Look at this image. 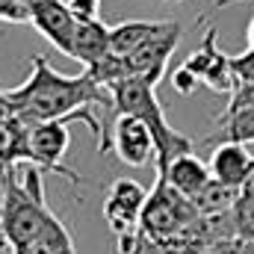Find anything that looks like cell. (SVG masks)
<instances>
[{"instance_id": "obj_1", "label": "cell", "mask_w": 254, "mask_h": 254, "mask_svg": "<svg viewBox=\"0 0 254 254\" xmlns=\"http://www.w3.org/2000/svg\"><path fill=\"white\" fill-rule=\"evenodd\" d=\"M33 71L27 77V83H21L18 89H6V98L12 104V116H18L21 122L33 125V122H51V119H65L83 110H104V113H116L113 104V92L107 86H101L89 71L83 74H60L45 57H33Z\"/></svg>"}, {"instance_id": "obj_2", "label": "cell", "mask_w": 254, "mask_h": 254, "mask_svg": "<svg viewBox=\"0 0 254 254\" xmlns=\"http://www.w3.org/2000/svg\"><path fill=\"white\" fill-rule=\"evenodd\" d=\"M57 222L45 201L39 166H30L21 181L15 169L0 172V249L9 254L24 252Z\"/></svg>"}, {"instance_id": "obj_3", "label": "cell", "mask_w": 254, "mask_h": 254, "mask_svg": "<svg viewBox=\"0 0 254 254\" xmlns=\"http://www.w3.org/2000/svg\"><path fill=\"white\" fill-rule=\"evenodd\" d=\"M110 92H113L116 113L136 116V119H142L145 125L151 127L154 145H157V175H163L175 157L192 151L190 139L166 122V113H163V104L157 101L154 83H148V80H142V77H125V80L113 83Z\"/></svg>"}, {"instance_id": "obj_4", "label": "cell", "mask_w": 254, "mask_h": 254, "mask_svg": "<svg viewBox=\"0 0 254 254\" xmlns=\"http://www.w3.org/2000/svg\"><path fill=\"white\" fill-rule=\"evenodd\" d=\"M198 219V207L192 204V198L181 195L166 178L157 175L154 190L148 192L142 213H139V228L148 237H184L187 228Z\"/></svg>"}, {"instance_id": "obj_5", "label": "cell", "mask_w": 254, "mask_h": 254, "mask_svg": "<svg viewBox=\"0 0 254 254\" xmlns=\"http://www.w3.org/2000/svg\"><path fill=\"white\" fill-rule=\"evenodd\" d=\"M184 36V27L178 21H169L163 33H157L154 39H148L145 45H139L136 51L125 54V68H127V77H142L148 83H160L163 74H166V65H169V57L175 54L178 42Z\"/></svg>"}, {"instance_id": "obj_6", "label": "cell", "mask_w": 254, "mask_h": 254, "mask_svg": "<svg viewBox=\"0 0 254 254\" xmlns=\"http://www.w3.org/2000/svg\"><path fill=\"white\" fill-rule=\"evenodd\" d=\"M216 39H219L216 36V27H210L204 33L201 48L192 51L190 57H187L184 68L190 71L201 86H207V89H213L219 95H231L237 89V80H234V71H231V57L219 51Z\"/></svg>"}, {"instance_id": "obj_7", "label": "cell", "mask_w": 254, "mask_h": 254, "mask_svg": "<svg viewBox=\"0 0 254 254\" xmlns=\"http://www.w3.org/2000/svg\"><path fill=\"white\" fill-rule=\"evenodd\" d=\"M113 148H116L119 160L133 169H142L151 160H157V145H154L151 127L127 113H119L113 122Z\"/></svg>"}, {"instance_id": "obj_8", "label": "cell", "mask_w": 254, "mask_h": 254, "mask_svg": "<svg viewBox=\"0 0 254 254\" xmlns=\"http://www.w3.org/2000/svg\"><path fill=\"white\" fill-rule=\"evenodd\" d=\"M30 24L57 48L65 57H71L74 48V30H77V18L68 9L65 0H36L30 6Z\"/></svg>"}, {"instance_id": "obj_9", "label": "cell", "mask_w": 254, "mask_h": 254, "mask_svg": "<svg viewBox=\"0 0 254 254\" xmlns=\"http://www.w3.org/2000/svg\"><path fill=\"white\" fill-rule=\"evenodd\" d=\"M148 192L142 190L136 181H116L110 192H107V201H104V219L107 225L113 228L116 237L130 234L139 228V213H142V204H145Z\"/></svg>"}, {"instance_id": "obj_10", "label": "cell", "mask_w": 254, "mask_h": 254, "mask_svg": "<svg viewBox=\"0 0 254 254\" xmlns=\"http://www.w3.org/2000/svg\"><path fill=\"white\" fill-rule=\"evenodd\" d=\"M252 154L246 151V145L240 142H219L213 157H210V175L225 184V187H243L249 169H252Z\"/></svg>"}, {"instance_id": "obj_11", "label": "cell", "mask_w": 254, "mask_h": 254, "mask_svg": "<svg viewBox=\"0 0 254 254\" xmlns=\"http://www.w3.org/2000/svg\"><path fill=\"white\" fill-rule=\"evenodd\" d=\"M110 54V27L101 18H89V21H77L74 30V48H71V60L83 63L86 68L95 65Z\"/></svg>"}, {"instance_id": "obj_12", "label": "cell", "mask_w": 254, "mask_h": 254, "mask_svg": "<svg viewBox=\"0 0 254 254\" xmlns=\"http://www.w3.org/2000/svg\"><path fill=\"white\" fill-rule=\"evenodd\" d=\"M160 178H166V181L181 192V195L195 198L198 192L210 184V178H213V175H210V166H207L204 160H198V157L190 151V154L175 157V160L169 163V169H166Z\"/></svg>"}, {"instance_id": "obj_13", "label": "cell", "mask_w": 254, "mask_h": 254, "mask_svg": "<svg viewBox=\"0 0 254 254\" xmlns=\"http://www.w3.org/2000/svg\"><path fill=\"white\" fill-rule=\"evenodd\" d=\"M119 254H195V246L198 243H190L184 237H148L142 228L130 231V234H122L119 237Z\"/></svg>"}, {"instance_id": "obj_14", "label": "cell", "mask_w": 254, "mask_h": 254, "mask_svg": "<svg viewBox=\"0 0 254 254\" xmlns=\"http://www.w3.org/2000/svg\"><path fill=\"white\" fill-rule=\"evenodd\" d=\"M166 24L169 21H122V24L110 27V54L125 57L130 51H136L148 39H154L157 33H163Z\"/></svg>"}, {"instance_id": "obj_15", "label": "cell", "mask_w": 254, "mask_h": 254, "mask_svg": "<svg viewBox=\"0 0 254 254\" xmlns=\"http://www.w3.org/2000/svg\"><path fill=\"white\" fill-rule=\"evenodd\" d=\"M27 163V122L18 116L0 119V172Z\"/></svg>"}, {"instance_id": "obj_16", "label": "cell", "mask_w": 254, "mask_h": 254, "mask_svg": "<svg viewBox=\"0 0 254 254\" xmlns=\"http://www.w3.org/2000/svg\"><path fill=\"white\" fill-rule=\"evenodd\" d=\"M219 142H254V110L252 107H228L219 119Z\"/></svg>"}, {"instance_id": "obj_17", "label": "cell", "mask_w": 254, "mask_h": 254, "mask_svg": "<svg viewBox=\"0 0 254 254\" xmlns=\"http://www.w3.org/2000/svg\"><path fill=\"white\" fill-rule=\"evenodd\" d=\"M237 195H240L237 187H225L216 178H210V184L192 198V204L198 207V213H225V210L234 207Z\"/></svg>"}, {"instance_id": "obj_18", "label": "cell", "mask_w": 254, "mask_h": 254, "mask_svg": "<svg viewBox=\"0 0 254 254\" xmlns=\"http://www.w3.org/2000/svg\"><path fill=\"white\" fill-rule=\"evenodd\" d=\"M231 216H234V228H237V237L254 243V195L240 192L234 207H231Z\"/></svg>"}, {"instance_id": "obj_19", "label": "cell", "mask_w": 254, "mask_h": 254, "mask_svg": "<svg viewBox=\"0 0 254 254\" xmlns=\"http://www.w3.org/2000/svg\"><path fill=\"white\" fill-rule=\"evenodd\" d=\"M231 71L237 83H254V51H243L237 57H231Z\"/></svg>"}, {"instance_id": "obj_20", "label": "cell", "mask_w": 254, "mask_h": 254, "mask_svg": "<svg viewBox=\"0 0 254 254\" xmlns=\"http://www.w3.org/2000/svg\"><path fill=\"white\" fill-rule=\"evenodd\" d=\"M68 9L74 12L77 21L101 18V0H68Z\"/></svg>"}, {"instance_id": "obj_21", "label": "cell", "mask_w": 254, "mask_h": 254, "mask_svg": "<svg viewBox=\"0 0 254 254\" xmlns=\"http://www.w3.org/2000/svg\"><path fill=\"white\" fill-rule=\"evenodd\" d=\"M172 86H175V92H181V95H192V92H195V89H198L201 83H198V80L192 77L190 71H187V68L181 65V68H178V71L172 74Z\"/></svg>"}, {"instance_id": "obj_22", "label": "cell", "mask_w": 254, "mask_h": 254, "mask_svg": "<svg viewBox=\"0 0 254 254\" xmlns=\"http://www.w3.org/2000/svg\"><path fill=\"white\" fill-rule=\"evenodd\" d=\"M228 107H252L254 110V83H237Z\"/></svg>"}, {"instance_id": "obj_23", "label": "cell", "mask_w": 254, "mask_h": 254, "mask_svg": "<svg viewBox=\"0 0 254 254\" xmlns=\"http://www.w3.org/2000/svg\"><path fill=\"white\" fill-rule=\"evenodd\" d=\"M240 192H246V195H254V160H252V169H249V175H246V181H243Z\"/></svg>"}, {"instance_id": "obj_24", "label": "cell", "mask_w": 254, "mask_h": 254, "mask_svg": "<svg viewBox=\"0 0 254 254\" xmlns=\"http://www.w3.org/2000/svg\"><path fill=\"white\" fill-rule=\"evenodd\" d=\"M6 116H12V104L6 98V89H0V119H6Z\"/></svg>"}, {"instance_id": "obj_25", "label": "cell", "mask_w": 254, "mask_h": 254, "mask_svg": "<svg viewBox=\"0 0 254 254\" xmlns=\"http://www.w3.org/2000/svg\"><path fill=\"white\" fill-rule=\"evenodd\" d=\"M231 3H243V0H213L207 12H219V9H225V6H231Z\"/></svg>"}, {"instance_id": "obj_26", "label": "cell", "mask_w": 254, "mask_h": 254, "mask_svg": "<svg viewBox=\"0 0 254 254\" xmlns=\"http://www.w3.org/2000/svg\"><path fill=\"white\" fill-rule=\"evenodd\" d=\"M246 36H249V48L254 51V18H252V24H249V33Z\"/></svg>"}, {"instance_id": "obj_27", "label": "cell", "mask_w": 254, "mask_h": 254, "mask_svg": "<svg viewBox=\"0 0 254 254\" xmlns=\"http://www.w3.org/2000/svg\"><path fill=\"white\" fill-rule=\"evenodd\" d=\"M169 3H181V0H169Z\"/></svg>"}]
</instances>
